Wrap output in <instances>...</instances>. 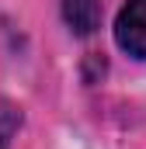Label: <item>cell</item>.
<instances>
[{"label":"cell","mask_w":146,"mask_h":149,"mask_svg":"<svg viewBox=\"0 0 146 149\" xmlns=\"http://www.w3.org/2000/svg\"><path fill=\"white\" fill-rule=\"evenodd\" d=\"M115 45L129 59H146V0H125L115 17Z\"/></svg>","instance_id":"1"},{"label":"cell","mask_w":146,"mask_h":149,"mask_svg":"<svg viewBox=\"0 0 146 149\" xmlns=\"http://www.w3.org/2000/svg\"><path fill=\"white\" fill-rule=\"evenodd\" d=\"M18 121H21V114L14 111V108H7V111H0V149L11 146V135H14V128H18Z\"/></svg>","instance_id":"3"},{"label":"cell","mask_w":146,"mask_h":149,"mask_svg":"<svg viewBox=\"0 0 146 149\" xmlns=\"http://www.w3.org/2000/svg\"><path fill=\"white\" fill-rule=\"evenodd\" d=\"M63 21L73 35L87 38L101 28V0H59Z\"/></svg>","instance_id":"2"}]
</instances>
